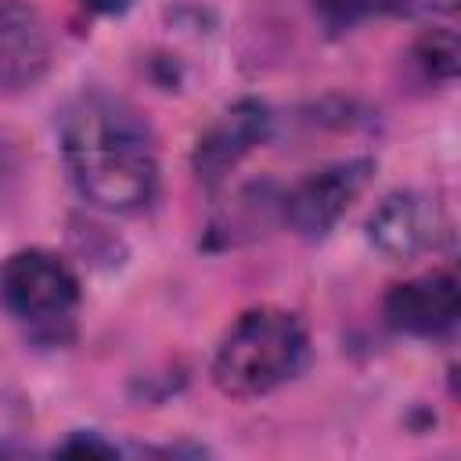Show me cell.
I'll list each match as a JSON object with an SVG mask.
<instances>
[{
	"instance_id": "2",
	"label": "cell",
	"mask_w": 461,
	"mask_h": 461,
	"mask_svg": "<svg viewBox=\"0 0 461 461\" xmlns=\"http://www.w3.org/2000/svg\"><path fill=\"white\" fill-rule=\"evenodd\" d=\"M306 328L295 313L259 306L241 313L216 346L212 382L227 396H263L306 364Z\"/></svg>"
},
{
	"instance_id": "13",
	"label": "cell",
	"mask_w": 461,
	"mask_h": 461,
	"mask_svg": "<svg viewBox=\"0 0 461 461\" xmlns=\"http://www.w3.org/2000/svg\"><path fill=\"white\" fill-rule=\"evenodd\" d=\"M61 454H101V457H112L115 450H112L108 443H97V439H83V436H76V439H68V443L61 447Z\"/></svg>"
},
{
	"instance_id": "3",
	"label": "cell",
	"mask_w": 461,
	"mask_h": 461,
	"mask_svg": "<svg viewBox=\"0 0 461 461\" xmlns=\"http://www.w3.org/2000/svg\"><path fill=\"white\" fill-rule=\"evenodd\" d=\"M0 303L29 324L65 321L79 303V281L54 252L22 249L0 263Z\"/></svg>"
},
{
	"instance_id": "1",
	"label": "cell",
	"mask_w": 461,
	"mask_h": 461,
	"mask_svg": "<svg viewBox=\"0 0 461 461\" xmlns=\"http://www.w3.org/2000/svg\"><path fill=\"white\" fill-rule=\"evenodd\" d=\"M61 158L79 194L108 212H133L151 202L158 162L140 115L108 94H79L58 122Z\"/></svg>"
},
{
	"instance_id": "5",
	"label": "cell",
	"mask_w": 461,
	"mask_h": 461,
	"mask_svg": "<svg viewBox=\"0 0 461 461\" xmlns=\"http://www.w3.org/2000/svg\"><path fill=\"white\" fill-rule=\"evenodd\" d=\"M439 234L436 205L418 191H393L367 216V241L385 259H414Z\"/></svg>"
},
{
	"instance_id": "7",
	"label": "cell",
	"mask_w": 461,
	"mask_h": 461,
	"mask_svg": "<svg viewBox=\"0 0 461 461\" xmlns=\"http://www.w3.org/2000/svg\"><path fill=\"white\" fill-rule=\"evenodd\" d=\"M270 130V115L259 101H238L230 112H223V119L198 140L194 151V169L205 180L223 176L241 155H249Z\"/></svg>"
},
{
	"instance_id": "9",
	"label": "cell",
	"mask_w": 461,
	"mask_h": 461,
	"mask_svg": "<svg viewBox=\"0 0 461 461\" xmlns=\"http://www.w3.org/2000/svg\"><path fill=\"white\" fill-rule=\"evenodd\" d=\"M421 68L432 76V79H454L457 76V58H461V47H457V36L450 29H432L418 40L414 47Z\"/></svg>"
},
{
	"instance_id": "12",
	"label": "cell",
	"mask_w": 461,
	"mask_h": 461,
	"mask_svg": "<svg viewBox=\"0 0 461 461\" xmlns=\"http://www.w3.org/2000/svg\"><path fill=\"white\" fill-rule=\"evenodd\" d=\"M25 429V414L18 407V400H4L0 396V454L7 450V439L18 436Z\"/></svg>"
},
{
	"instance_id": "6",
	"label": "cell",
	"mask_w": 461,
	"mask_h": 461,
	"mask_svg": "<svg viewBox=\"0 0 461 461\" xmlns=\"http://www.w3.org/2000/svg\"><path fill=\"white\" fill-rule=\"evenodd\" d=\"M461 292L454 274H421L400 281L385 295V321L407 335H439L457 321Z\"/></svg>"
},
{
	"instance_id": "8",
	"label": "cell",
	"mask_w": 461,
	"mask_h": 461,
	"mask_svg": "<svg viewBox=\"0 0 461 461\" xmlns=\"http://www.w3.org/2000/svg\"><path fill=\"white\" fill-rule=\"evenodd\" d=\"M47 54L40 18L14 0H0V90L29 86L47 68Z\"/></svg>"
},
{
	"instance_id": "11",
	"label": "cell",
	"mask_w": 461,
	"mask_h": 461,
	"mask_svg": "<svg viewBox=\"0 0 461 461\" xmlns=\"http://www.w3.org/2000/svg\"><path fill=\"white\" fill-rule=\"evenodd\" d=\"M385 11L393 14H407V18H421V14H450L457 7V0H382Z\"/></svg>"
},
{
	"instance_id": "10",
	"label": "cell",
	"mask_w": 461,
	"mask_h": 461,
	"mask_svg": "<svg viewBox=\"0 0 461 461\" xmlns=\"http://www.w3.org/2000/svg\"><path fill=\"white\" fill-rule=\"evenodd\" d=\"M371 7H375V0H313V11H317L331 29H349V25L360 22Z\"/></svg>"
},
{
	"instance_id": "14",
	"label": "cell",
	"mask_w": 461,
	"mask_h": 461,
	"mask_svg": "<svg viewBox=\"0 0 461 461\" xmlns=\"http://www.w3.org/2000/svg\"><path fill=\"white\" fill-rule=\"evenodd\" d=\"M90 11H97V14H122L133 0H83Z\"/></svg>"
},
{
	"instance_id": "4",
	"label": "cell",
	"mask_w": 461,
	"mask_h": 461,
	"mask_svg": "<svg viewBox=\"0 0 461 461\" xmlns=\"http://www.w3.org/2000/svg\"><path fill=\"white\" fill-rule=\"evenodd\" d=\"M371 169H375L371 158H342V162H331L324 169H313L310 176H303L288 191V198H285V220L303 238L328 234L342 220V212L357 202V194L364 191Z\"/></svg>"
}]
</instances>
